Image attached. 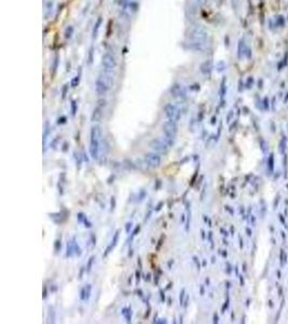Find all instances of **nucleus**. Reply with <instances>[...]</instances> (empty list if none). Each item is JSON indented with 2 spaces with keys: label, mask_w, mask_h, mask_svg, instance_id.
<instances>
[{
  "label": "nucleus",
  "mask_w": 288,
  "mask_h": 324,
  "mask_svg": "<svg viewBox=\"0 0 288 324\" xmlns=\"http://www.w3.org/2000/svg\"><path fill=\"white\" fill-rule=\"evenodd\" d=\"M103 66H104V68H105L104 72L110 75L112 71H113L114 68H116V66H117L116 57L109 52L105 53V55L103 56Z\"/></svg>",
  "instance_id": "obj_2"
},
{
  "label": "nucleus",
  "mask_w": 288,
  "mask_h": 324,
  "mask_svg": "<svg viewBox=\"0 0 288 324\" xmlns=\"http://www.w3.org/2000/svg\"><path fill=\"white\" fill-rule=\"evenodd\" d=\"M94 256H92L90 258V260H89V264H88V272L91 271V269H92V266H93V262H94Z\"/></svg>",
  "instance_id": "obj_15"
},
{
  "label": "nucleus",
  "mask_w": 288,
  "mask_h": 324,
  "mask_svg": "<svg viewBox=\"0 0 288 324\" xmlns=\"http://www.w3.org/2000/svg\"><path fill=\"white\" fill-rule=\"evenodd\" d=\"M184 297H185V288L181 291V293H180V306L184 304Z\"/></svg>",
  "instance_id": "obj_17"
},
{
  "label": "nucleus",
  "mask_w": 288,
  "mask_h": 324,
  "mask_svg": "<svg viewBox=\"0 0 288 324\" xmlns=\"http://www.w3.org/2000/svg\"><path fill=\"white\" fill-rule=\"evenodd\" d=\"M77 83H79V78H78V77H76V79H74V81H72V86H74V88H76Z\"/></svg>",
  "instance_id": "obj_18"
},
{
  "label": "nucleus",
  "mask_w": 288,
  "mask_h": 324,
  "mask_svg": "<svg viewBox=\"0 0 288 324\" xmlns=\"http://www.w3.org/2000/svg\"><path fill=\"white\" fill-rule=\"evenodd\" d=\"M177 130H178V128H177V122L167 120L163 124V132H164V134L170 136V137L175 138V136L177 134Z\"/></svg>",
  "instance_id": "obj_5"
},
{
  "label": "nucleus",
  "mask_w": 288,
  "mask_h": 324,
  "mask_svg": "<svg viewBox=\"0 0 288 324\" xmlns=\"http://www.w3.org/2000/svg\"><path fill=\"white\" fill-rule=\"evenodd\" d=\"M160 140H162L168 147H170L173 144H174V137H170V136H168L166 134H164V136H162V137H160Z\"/></svg>",
  "instance_id": "obj_13"
},
{
  "label": "nucleus",
  "mask_w": 288,
  "mask_h": 324,
  "mask_svg": "<svg viewBox=\"0 0 288 324\" xmlns=\"http://www.w3.org/2000/svg\"><path fill=\"white\" fill-rule=\"evenodd\" d=\"M145 160L151 168H159L161 164V158L156 155V152H148L145 155Z\"/></svg>",
  "instance_id": "obj_6"
},
{
  "label": "nucleus",
  "mask_w": 288,
  "mask_h": 324,
  "mask_svg": "<svg viewBox=\"0 0 288 324\" xmlns=\"http://www.w3.org/2000/svg\"><path fill=\"white\" fill-rule=\"evenodd\" d=\"M103 132L102 128L99 125H94L91 129V142H100V138H102Z\"/></svg>",
  "instance_id": "obj_7"
},
{
  "label": "nucleus",
  "mask_w": 288,
  "mask_h": 324,
  "mask_svg": "<svg viewBox=\"0 0 288 324\" xmlns=\"http://www.w3.org/2000/svg\"><path fill=\"white\" fill-rule=\"evenodd\" d=\"M122 314L126 318V321H127V322H131V309L124 308L122 310Z\"/></svg>",
  "instance_id": "obj_14"
},
{
  "label": "nucleus",
  "mask_w": 288,
  "mask_h": 324,
  "mask_svg": "<svg viewBox=\"0 0 288 324\" xmlns=\"http://www.w3.org/2000/svg\"><path fill=\"white\" fill-rule=\"evenodd\" d=\"M112 86V78L109 74H100L98 76L97 80H96L95 83V89H96V93L98 95L103 96V95H106L107 92L109 91V89L111 88Z\"/></svg>",
  "instance_id": "obj_1"
},
{
  "label": "nucleus",
  "mask_w": 288,
  "mask_h": 324,
  "mask_svg": "<svg viewBox=\"0 0 288 324\" xmlns=\"http://www.w3.org/2000/svg\"><path fill=\"white\" fill-rule=\"evenodd\" d=\"M99 142H91L90 144V154L93 159H97L99 156Z\"/></svg>",
  "instance_id": "obj_8"
},
{
  "label": "nucleus",
  "mask_w": 288,
  "mask_h": 324,
  "mask_svg": "<svg viewBox=\"0 0 288 324\" xmlns=\"http://www.w3.org/2000/svg\"><path fill=\"white\" fill-rule=\"evenodd\" d=\"M150 147L156 154H166V152L168 151V149H170V147H168L162 140H160V138H156V140H152L150 143Z\"/></svg>",
  "instance_id": "obj_4"
},
{
  "label": "nucleus",
  "mask_w": 288,
  "mask_h": 324,
  "mask_svg": "<svg viewBox=\"0 0 288 324\" xmlns=\"http://www.w3.org/2000/svg\"><path fill=\"white\" fill-rule=\"evenodd\" d=\"M91 293H92V285L88 284V285H85L82 290H81V295H80L81 299L89 300V298L91 297Z\"/></svg>",
  "instance_id": "obj_9"
},
{
  "label": "nucleus",
  "mask_w": 288,
  "mask_h": 324,
  "mask_svg": "<svg viewBox=\"0 0 288 324\" xmlns=\"http://www.w3.org/2000/svg\"><path fill=\"white\" fill-rule=\"evenodd\" d=\"M119 232H120L119 230H117V231H116V233H114V236H113V239H112V242H111V244H110V245L108 246V248H107L106 253L104 254V256H107V255L109 254L110 251H111V248H113L114 246L117 245V243H118V240H119Z\"/></svg>",
  "instance_id": "obj_10"
},
{
  "label": "nucleus",
  "mask_w": 288,
  "mask_h": 324,
  "mask_svg": "<svg viewBox=\"0 0 288 324\" xmlns=\"http://www.w3.org/2000/svg\"><path fill=\"white\" fill-rule=\"evenodd\" d=\"M164 111L168 120L178 122L180 119V110L173 104H166L164 106Z\"/></svg>",
  "instance_id": "obj_3"
},
{
  "label": "nucleus",
  "mask_w": 288,
  "mask_h": 324,
  "mask_svg": "<svg viewBox=\"0 0 288 324\" xmlns=\"http://www.w3.org/2000/svg\"><path fill=\"white\" fill-rule=\"evenodd\" d=\"M131 228H132V223H127V224H126V232H127V233Z\"/></svg>",
  "instance_id": "obj_19"
},
{
  "label": "nucleus",
  "mask_w": 288,
  "mask_h": 324,
  "mask_svg": "<svg viewBox=\"0 0 288 324\" xmlns=\"http://www.w3.org/2000/svg\"><path fill=\"white\" fill-rule=\"evenodd\" d=\"M86 219V216H84L83 213H79L78 214V220L80 223H84V220Z\"/></svg>",
  "instance_id": "obj_16"
},
{
  "label": "nucleus",
  "mask_w": 288,
  "mask_h": 324,
  "mask_svg": "<svg viewBox=\"0 0 288 324\" xmlns=\"http://www.w3.org/2000/svg\"><path fill=\"white\" fill-rule=\"evenodd\" d=\"M103 116V112H102V107L97 106L94 109V111H93L92 114V121L93 122H97L100 120V118H102Z\"/></svg>",
  "instance_id": "obj_11"
},
{
  "label": "nucleus",
  "mask_w": 288,
  "mask_h": 324,
  "mask_svg": "<svg viewBox=\"0 0 288 324\" xmlns=\"http://www.w3.org/2000/svg\"><path fill=\"white\" fill-rule=\"evenodd\" d=\"M170 93H172V95L174 96V97H178V96H181V94H185V93L182 92L181 86H178V84H175L174 86H172Z\"/></svg>",
  "instance_id": "obj_12"
}]
</instances>
